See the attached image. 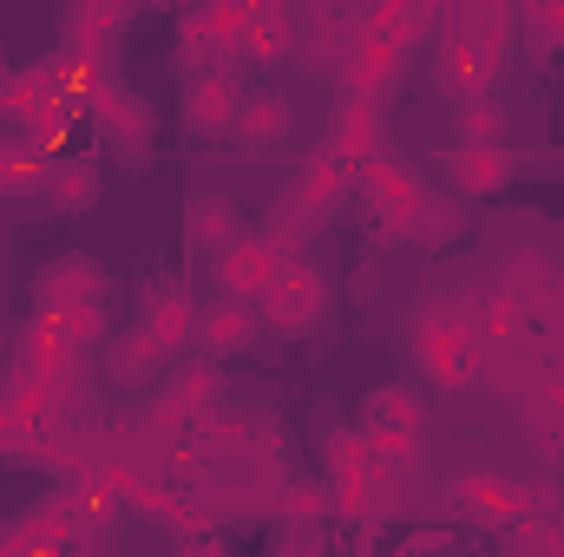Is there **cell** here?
Wrapping results in <instances>:
<instances>
[{
	"instance_id": "obj_32",
	"label": "cell",
	"mask_w": 564,
	"mask_h": 557,
	"mask_svg": "<svg viewBox=\"0 0 564 557\" xmlns=\"http://www.w3.org/2000/svg\"><path fill=\"white\" fill-rule=\"evenodd\" d=\"M519 20H525L539 59H552L564 46V0H519Z\"/></svg>"
},
{
	"instance_id": "obj_18",
	"label": "cell",
	"mask_w": 564,
	"mask_h": 557,
	"mask_svg": "<svg viewBox=\"0 0 564 557\" xmlns=\"http://www.w3.org/2000/svg\"><path fill=\"white\" fill-rule=\"evenodd\" d=\"M289 190L308 204V217H315V223H328V217L348 204V190H355V171H348L335 151H315V157L295 171V184H289Z\"/></svg>"
},
{
	"instance_id": "obj_10",
	"label": "cell",
	"mask_w": 564,
	"mask_h": 557,
	"mask_svg": "<svg viewBox=\"0 0 564 557\" xmlns=\"http://www.w3.org/2000/svg\"><path fill=\"white\" fill-rule=\"evenodd\" d=\"M197 302L184 295V282H158L151 295H144V315H139V328L164 348V354H184V348H197Z\"/></svg>"
},
{
	"instance_id": "obj_7",
	"label": "cell",
	"mask_w": 564,
	"mask_h": 557,
	"mask_svg": "<svg viewBox=\"0 0 564 557\" xmlns=\"http://www.w3.org/2000/svg\"><path fill=\"white\" fill-rule=\"evenodd\" d=\"M381 144H388V112H381V99H375V92H341V106H335V119H328V144H322V151H335L348 171H361Z\"/></svg>"
},
{
	"instance_id": "obj_35",
	"label": "cell",
	"mask_w": 564,
	"mask_h": 557,
	"mask_svg": "<svg viewBox=\"0 0 564 557\" xmlns=\"http://www.w3.org/2000/svg\"><path fill=\"white\" fill-rule=\"evenodd\" d=\"M361 230L375 243H408V210L401 204H381V197H361Z\"/></svg>"
},
{
	"instance_id": "obj_23",
	"label": "cell",
	"mask_w": 564,
	"mask_h": 557,
	"mask_svg": "<svg viewBox=\"0 0 564 557\" xmlns=\"http://www.w3.org/2000/svg\"><path fill=\"white\" fill-rule=\"evenodd\" d=\"M237 139L250 144V151H270L295 132V106L282 99V92H243V106H237V125H230Z\"/></svg>"
},
{
	"instance_id": "obj_20",
	"label": "cell",
	"mask_w": 564,
	"mask_h": 557,
	"mask_svg": "<svg viewBox=\"0 0 564 557\" xmlns=\"http://www.w3.org/2000/svg\"><path fill=\"white\" fill-rule=\"evenodd\" d=\"M466 237V204L459 190H421L408 204V243H426V250H446Z\"/></svg>"
},
{
	"instance_id": "obj_3",
	"label": "cell",
	"mask_w": 564,
	"mask_h": 557,
	"mask_svg": "<svg viewBox=\"0 0 564 557\" xmlns=\"http://www.w3.org/2000/svg\"><path fill=\"white\" fill-rule=\"evenodd\" d=\"M86 119H93V132L112 144V151H126L132 164H144L151 132H158V112H151V99H144V92H132L119 73L93 79V92H86Z\"/></svg>"
},
{
	"instance_id": "obj_34",
	"label": "cell",
	"mask_w": 564,
	"mask_h": 557,
	"mask_svg": "<svg viewBox=\"0 0 564 557\" xmlns=\"http://www.w3.org/2000/svg\"><path fill=\"white\" fill-rule=\"evenodd\" d=\"M282 518H335V492L308 485V479H289L282 485Z\"/></svg>"
},
{
	"instance_id": "obj_31",
	"label": "cell",
	"mask_w": 564,
	"mask_h": 557,
	"mask_svg": "<svg viewBox=\"0 0 564 557\" xmlns=\"http://www.w3.org/2000/svg\"><path fill=\"white\" fill-rule=\"evenodd\" d=\"M315 230H322V223L308 217V204H302L295 190H282L276 204H270V223H263V237H270V243H282L289 256H302V243H308Z\"/></svg>"
},
{
	"instance_id": "obj_16",
	"label": "cell",
	"mask_w": 564,
	"mask_h": 557,
	"mask_svg": "<svg viewBox=\"0 0 564 557\" xmlns=\"http://www.w3.org/2000/svg\"><path fill=\"white\" fill-rule=\"evenodd\" d=\"M545 368H552V354L539 348V335H532V328H525L519 341H499V348H486V354H479V374H486L499 394H512V401H519Z\"/></svg>"
},
{
	"instance_id": "obj_11",
	"label": "cell",
	"mask_w": 564,
	"mask_h": 557,
	"mask_svg": "<svg viewBox=\"0 0 564 557\" xmlns=\"http://www.w3.org/2000/svg\"><path fill=\"white\" fill-rule=\"evenodd\" d=\"M355 33H361V7H341V0H322L308 13V40H302V59L315 73H341L348 53H355Z\"/></svg>"
},
{
	"instance_id": "obj_39",
	"label": "cell",
	"mask_w": 564,
	"mask_h": 557,
	"mask_svg": "<svg viewBox=\"0 0 564 557\" xmlns=\"http://www.w3.org/2000/svg\"><path fill=\"white\" fill-rule=\"evenodd\" d=\"M7 79H13V66H7V53H0V92H7Z\"/></svg>"
},
{
	"instance_id": "obj_4",
	"label": "cell",
	"mask_w": 564,
	"mask_h": 557,
	"mask_svg": "<svg viewBox=\"0 0 564 557\" xmlns=\"http://www.w3.org/2000/svg\"><path fill=\"white\" fill-rule=\"evenodd\" d=\"M217 407H230V387H224V361L217 354H197V361H177V374L164 381V394L144 407L158 426L171 433H191L197 419H210Z\"/></svg>"
},
{
	"instance_id": "obj_17",
	"label": "cell",
	"mask_w": 564,
	"mask_h": 557,
	"mask_svg": "<svg viewBox=\"0 0 564 557\" xmlns=\"http://www.w3.org/2000/svg\"><path fill=\"white\" fill-rule=\"evenodd\" d=\"M164 361H171V354H164L144 328H132V335H106V341H99V368H106V381L126 387V394L144 387V381H158Z\"/></svg>"
},
{
	"instance_id": "obj_5",
	"label": "cell",
	"mask_w": 564,
	"mask_h": 557,
	"mask_svg": "<svg viewBox=\"0 0 564 557\" xmlns=\"http://www.w3.org/2000/svg\"><path fill=\"white\" fill-rule=\"evenodd\" d=\"M499 288L519 302L525 328L545 341V348H564V270L545 263V256H512L499 270Z\"/></svg>"
},
{
	"instance_id": "obj_30",
	"label": "cell",
	"mask_w": 564,
	"mask_h": 557,
	"mask_svg": "<svg viewBox=\"0 0 564 557\" xmlns=\"http://www.w3.org/2000/svg\"><path fill=\"white\" fill-rule=\"evenodd\" d=\"M453 139H459V144H506V106H499L492 92H479V99H459Z\"/></svg>"
},
{
	"instance_id": "obj_29",
	"label": "cell",
	"mask_w": 564,
	"mask_h": 557,
	"mask_svg": "<svg viewBox=\"0 0 564 557\" xmlns=\"http://www.w3.org/2000/svg\"><path fill=\"white\" fill-rule=\"evenodd\" d=\"M289 46H295L289 13H250V26L237 33V66H243V59H257V66H263V59H282Z\"/></svg>"
},
{
	"instance_id": "obj_21",
	"label": "cell",
	"mask_w": 564,
	"mask_h": 557,
	"mask_svg": "<svg viewBox=\"0 0 564 557\" xmlns=\"http://www.w3.org/2000/svg\"><path fill=\"white\" fill-rule=\"evenodd\" d=\"M355 190H361V197H381V204H401V210H408L426 184H421V171H414V164H408L394 144H381V151H375V157L355 171Z\"/></svg>"
},
{
	"instance_id": "obj_38",
	"label": "cell",
	"mask_w": 564,
	"mask_h": 557,
	"mask_svg": "<svg viewBox=\"0 0 564 557\" xmlns=\"http://www.w3.org/2000/svg\"><path fill=\"white\" fill-rule=\"evenodd\" d=\"M295 0H250V13H289Z\"/></svg>"
},
{
	"instance_id": "obj_24",
	"label": "cell",
	"mask_w": 564,
	"mask_h": 557,
	"mask_svg": "<svg viewBox=\"0 0 564 557\" xmlns=\"http://www.w3.org/2000/svg\"><path fill=\"white\" fill-rule=\"evenodd\" d=\"M184 237L197 243V250H224V243H237L243 237V210L230 204V197H197L191 210H184Z\"/></svg>"
},
{
	"instance_id": "obj_40",
	"label": "cell",
	"mask_w": 564,
	"mask_h": 557,
	"mask_svg": "<svg viewBox=\"0 0 564 557\" xmlns=\"http://www.w3.org/2000/svg\"><path fill=\"white\" fill-rule=\"evenodd\" d=\"M0 452H7V433H0Z\"/></svg>"
},
{
	"instance_id": "obj_33",
	"label": "cell",
	"mask_w": 564,
	"mask_h": 557,
	"mask_svg": "<svg viewBox=\"0 0 564 557\" xmlns=\"http://www.w3.org/2000/svg\"><path fill=\"white\" fill-rule=\"evenodd\" d=\"M53 321H59V335H66L73 348H99V341H106V295L73 302V308H59Z\"/></svg>"
},
{
	"instance_id": "obj_36",
	"label": "cell",
	"mask_w": 564,
	"mask_h": 557,
	"mask_svg": "<svg viewBox=\"0 0 564 557\" xmlns=\"http://www.w3.org/2000/svg\"><path fill=\"white\" fill-rule=\"evenodd\" d=\"M204 20H210L224 40H237V33L250 26V0H210V7H204Z\"/></svg>"
},
{
	"instance_id": "obj_28",
	"label": "cell",
	"mask_w": 564,
	"mask_h": 557,
	"mask_svg": "<svg viewBox=\"0 0 564 557\" xmlns=\"http://www.w3.org/2000/svg\"><path fill=\"white\" fill-rule=\"evenodd\" d=\"M361 426H401V433H421L426 426V407L414 387H375L368 407H361Z\"/></svg>"
},
{
	"instance_id": "obj_37",
	"label": "cell",
	"mask_w": 564,
	"mask_h": 557,
	"mask_svg": "<svg viewBox=\"0 0 564 557\" xmlns=\"http://www.w3.org/2000/svg\"><path fill=\"white\" fill-rule=\"evenodd\" d=\"M446 545H453V532H414L401 551H446Z\"/></svg>"
},
{
	"instance_id": "obj_27",
	"label": "cell",
	"mask_w": 564,
	"mask_h": 557,
	"mask_svg": "<svg viewBox=\"0 0 564 557\" xmlns=\"http://www.w3.org/2000/svg\"><path fill=\"white\" fill-rule=\"evenodd\" d=\"M466 315H473V328H479V341H486V348H499V341H519V335H525V315H519V302H512L506 288H486Z\"/></svg>"
},
{
	"instance_id": "obj_19",
	"label": "cell",
	"mask_w": 564,
	"mask_h": 557,
	"mask_svg": "<svg viewBox=\"0 0 564 557\" xmlns=\"http://www.w3.org/2000/svg\"><path fill=\"white\" fill-rule=\"evenodd\" d=\"M73 354H86V348H73V341L59 335V321H53V315H33V321L13 335V368H20V374H33V381H53Z\"/></svg>"
},
{
	"instance_id": "obj_13",
	"label": "cell",
	"mask_w": 564,
	"mask_h": 557,
	"mask_svg": "<svg viewBox=\"0 0 564 557\" xmlns=\"http://www.w3.org/2000/svg\"><path fill=\"white\" fill-rule=\"evenodd\" d=\"M506 73L486 59V46L473 40V33H453L446 26V40H440V92H453V99H479V92H492Z\"/></svg>"
},
{
	"instance_id": "obj_1",
	"label": "cell",
	"mask_w": 564,
	"mask_h": 557,
	"mask_svg": "<svg viewBox=\"0 0 564 557\" xmlns=\"http://www.w3.org/2000/svg\"><path fill=\"white\" fill-rule=\"evenodd\" d=\"M414 354H421V368L440 381V387H466V381H479L486 341H479V328H473L466 308L426 302L421 315H414Z\"/></svg>"
},
{
	"instance_id": "obj_12",
	"label": "cell",
	"mask_w": 564,
	"mask_h": 557,
	"mask_svg": "<svg viewBox=\"0 0 564 557\" xmlns=\"http://www.w3.org/2000/svg\"><path fill=\"white\" fill-rule=\"evenodd\" d=\"M257 335H263V315H257V302H243V295H224V302H210V308L197 315V348L217 354V361L257 348Z\"/></svg>"
},
{
	"instance_id": "obj_25",
	"label": "cell",
	"mask_w": 564,
	"mask_h": 557,
	"mask_svg": "<svg viewBox=\"0 0 564 557\" xmlns=\"http://www.w3.org/2000/svg\"><path fill=\"white\" fill-rule=\"evenodd\" d=\"M217 66H237V40H224L204 13L177 33V73H217Z\"/></svg>"
},
{
	"instance_id": "obj_6",
	"label": "cell",
	"mask_w": 564,
	"mask_h": 557,
	"mask_svg": "<svg viewBox=\"0 0 564 557\" xmlns=\"http://www.w3.org/2000/svg\"><path fill=\"white\" fill-rule=\"evenodd\" d=\"M257 315H263V328H276V335H308V328L328 315V276H322L308 256H289L276 270V282L257 295Z\"/></svg>"
},
{
	"instance_id": "obj_14",
	"label": "cell",
	"mask_w": 564,
	"mask_h": 557,
	"mask_svg": "<svg viewBox=\"0 0 564 557\" xmlns=\"http://www.w3.org/2000/svg\"><path fill=\"white\" fill-rule=\"evenodd\" d=\"M512 171H519V157L506 144H453L446 151V184L459 197H492L512 184Z\"/></svg>"
},
{
	"instance_id": "obj_15",
	"label": "cell",
	"mask_w": 564,
	"mask_h": 557,
	"mask_svg": "<svg viewBox=\"0 0 564 557\" xmlns=\"http://www.w3.org/2000/svg\"><path fill=\"white\" fill-rule=\"evenodd\" d=\"M93 295H106V270H99L93 256H59V263H46V270L33 276L40 315H59V308H73V302H93Z\"/></svg>"
},
{
	"instance_id": "obj_8",
	"label": "cell",
	"mask_w": 564,
	"mask_h": 557,
	"mask_svg": "<svg viewBox=\"0 0 564 557\" xmlns=\"http://www.w3.org/2000/svg\"><path fill=\"white\" fill-rule=\"evenodd\" d=\"M282 263H289V250H282V243H270V237H250V230L210 256V270H217V288H224V295H243V302H257V295L276 282Z\"/></svg>"
},
{
	"instance_id": "obj_2",
	"label": "cell",
	"mask_w": 564,
	"mask_h": 557,
	"mask_svg": "<svg viewBox=\"0 0 564 557\" xmlns=\"http://www.w3.org/2000/svg\"><path fill=\"white\" fill-rule=\"evenodd\" d=\"M446 499L466 512V518H479V525H512L519 512H558V485L552 479H506V472H459L453 485H446Z\"/></svg>"
},
{
	"instance_id": "obj_26",
	"label": "cell",
	"mask_w": 564,
	"mask_h": 557,
	"mask_svg": "<svg viewBox=\"0 0 564 557\" xmlns=\"http://www.w3.org/2000/svg\"><path fill=\"white\" fill-rule=\"evenodd\" d=\"M46 144L26 139L20 132V144H0V197H20V190H40V177H46Z\"/></svg>"
},
{
	"instance_id": "obj_41",
	"label": "cell",
	"mask_w": 564,
	"mask_h": 557,
	"mask_svg": "<svg viewBox=\"0 0 564 557\" xmlns=\"http://www.w3.org/2000/svg\"><path fill=\"white\" fill-rule=\"evenodd\" d=\"M558 361H564V354H558Z\"/></svg>"
},
{
	"instance_id": "obj_9",
	"label": "cell",
	"mask_w": 564,
	"mask_h": 557,
	"mask_svg": "<svg viewBox=\"0 0 564 557\" xmlns=\"http://www.w3.org/2000/svg\"><path fill=\"white\" fill-rule=\"evenodd\" d=\"M237 106H243V92H237V66L191 73V86H184V125H191L197 139H230Z\"/></svg>"
},
{
	"instance_id": "obj_22",
	"label": "cell",
	"mask_w": 564,
	"mask_h": 557,
	"mask_svg": "<svg viewBox=\"0 0 564 557\" xmlns=\"http://www.w3.org/2000/svg\"><path fill=\"white\" fill-rule=\"evenodd\" d=\"M40 190L53 197V210H66V217H86V210L99 204V171H93L86 157H66V151H53V157H46V177H40Z\"/></svg>"
}]
</instances>
